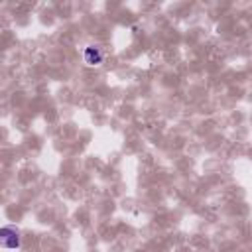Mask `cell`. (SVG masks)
<instances>
[{
  "label": "cell",
  "mask_w": 252,
  "mask_h": 252,
  "mask_svg": "<svg viewBox=\"0 0 252 252\" xmlns=\"http://www.w3.org/2000/svg\"><path fill=\"white\" fill-rule=\"evenodd\" d=\"M83 59L87 65H100L102 59H104V53L98 45H87L85 51H83Z\"/></svg>",
  "instance_id": "7a4b0ae2"
},
{
  "label": "cell",
  "mask_w": 252,
  "mask_h": 252,
  "mask_svg": "<svg viewBox=\"0 0 252 252\" xmlns=\"http://www.w3.org/2000/svg\"><path fill=\"white\" fill-rule=\"evenodd\" d=\"M0 246L2 248H18L20 246V232L14 226L0 228Z\"/></svg>",
  "instance_id": "6da1fadb"
}]
</instances>
